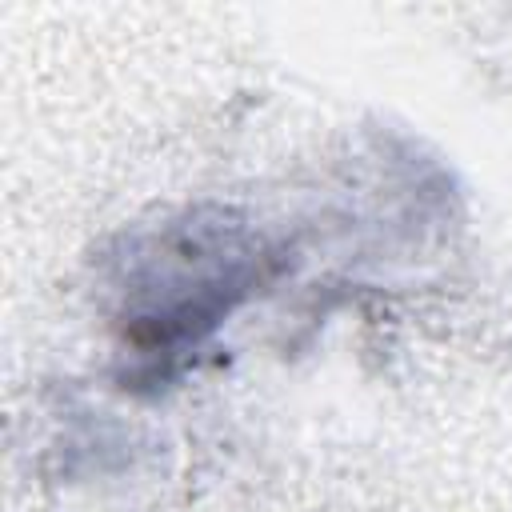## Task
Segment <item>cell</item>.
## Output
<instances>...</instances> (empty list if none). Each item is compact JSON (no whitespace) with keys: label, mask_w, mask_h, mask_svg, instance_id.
I'll list each match as a JSON object with an SVG mask.
<instances>
[{"label":"cell","mask_w":512,"mask_h":512,"mask_svg":"<svg viewBox=\"0 0 512 512\" xmlns=\"http://www.w3.org/2000/svg\"><path fill=\"white\" fill-rule=\"evenodd\" d=\"M272 272L276 256L240 224L228 216H188L132 256L124 340L144 356H180Z\"/></svg>","instance_id":"cell-1"}]
</instances>
